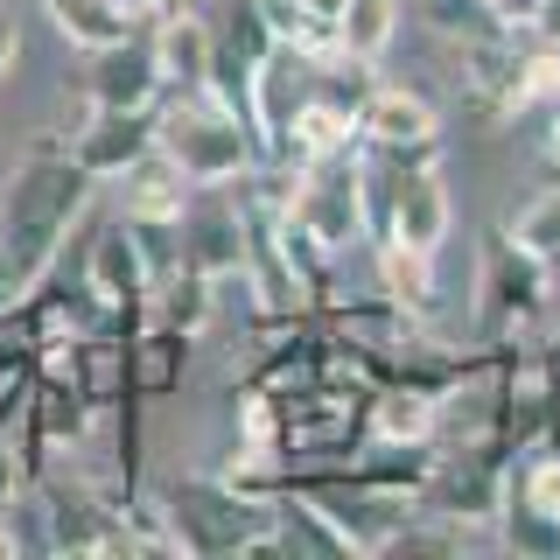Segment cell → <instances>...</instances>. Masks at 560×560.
I'll list each match as a JSON object with an SVG mask.
<instances>
[{
	"instance_id": "cell-19",
	"label": "cell",
	"mask_w": 560,
	"mask_h": 560,
	"mask_svg": "<svg viewBox=\"0 0 560 560\" xmlns=\"http://www.w3.org/2000/svg\"><path fill=\"white\" fill-rule=\"evenodd\" d=\"M393 28H399V0H350L337 28V57L378 70V57L393 49Z\"/></svg>"
},
{
	"instance_id": "cell-9",
	"label": "cell",
	"mask_w": 560,
	"mask_h": 560,
	"mask_svg": "<svg viewBox=\"0 0 560 560\" xmlns=\"http://www.w3.org/2000/svg\"><path fill=\"white\" fill-rule=\"evenodd\" d=\"M238 210H245V267H238V280L253 288L259 323H273V315H308L302 288H294V273H288V253H280V203L273 197H238Z\"/></svg>"
},
{
	"instance_id": "cell-1",
	"label": "cell",
	"mask_w": 560,
	"mask_h": 560,
	"mask_svg": "<svg viewBox=\"0 0 560 560\" xmlns=\"http://www.w3.org/2000/svg\"><path fill=\"white\" fill-rule=\"evenodd\" d=\"M92 189H98V175H84L78 154H70L57 133H43L22 154L8 197H0V253H8L28 280H43L57 267L63 238L92 218Z\"/></svg>"
},
{
	"instance_id": "cell-8",
	"label": "cell",
	"mask_w": 560,
	"mask_h": 560,
	"mask_svg": "<svg viewBox=\"0 0 560 560\" xmlns=\"http://www.w3.org/2000/svg\"><path fill=\"white\" fill-rule=\"evenodd\" d=\"M92 70H84V98L92 105H113V113H148V105H162V57H154V35L148 28H127L119 43L105 49H84Z\"/></svg>"
},
{
	"instance_id": "cell-13",
	"label": "cell",
	"mask_w": 560,
	"mask_h": 560,
	"mask_svg": "<svg viewBox=\"0 0 560 560\" xmlns=\"http://www.w3.org/2000/svg\"><path fill=\"white\" fill-rule=\"evenodd\" d=\"M84 288L105 302V315L148 308L154 267H148V253H140V238H133L127 218H119V224H98V232L84 238Z\"/></svg>"
},
{
	"instance_id": "cell-27",
	"label": "cell",
	"mask_w": 560,
	"mask_h": 560,
	"mask_svg": "<svg viewBox=\"0 0 560 560\" xmlns=\"http://www.w3.org/2000/svg\"><path fill=\"white\" fill-rule=\"evenodd\" d=\"M294 8H302V14H315L323 28H343V8H350V0H294Z\"/></svg>"
},
{
	"instance_id": "cell-22",
	"label": "cell",
	"mask_w": 560,
	"mask_h": 560,
	"mask_svg": "<svg viewBox=\"0 0 560 560\" xmlns=\"http://www.w3.org/2000/svg\"><path fill=\"white\" fill-rule=\"evenodd\" d=\"M504 232H512V238L525 245V253H533L539 267H547V280H553V288H560V189H539V197L525 203L518 218L504 224Z\"/></svg>"
},
{
	"instance_id": "cell-4",
	"label": "cell",
	"mask_w": 560,
	"mask_h": 560,
	"mask_svg": "<svg viewBox=\"0 0 560 560\" xmlns=\"http://www.w3.org/2000/svg\"><path fill=\"white\" fill-rule=\"evenodd\" d=\"M553 302V280L512 232H483L477 245V302H469V323H477V343H512L539 323V308Z\"/></svg>"
},
{
	"instance_id": "cell-21",
	"label": "cell",
	"mask_w": 560,
	"mask_h": 560,
	"mask_svg": "<svg viewBox=\"0 0 560 560\" xmlns=\"http://www.w3.org/2000/svg\"><path fill=\"white\" fill-rule=\"evenodd\" d=\"M498 539H504V553H560V518H553V512H539L533 498H518V490L504 483Z\"/></svg>"
},
{
	"instance_id": "cell-10",
	"label": "cell",
	"mask_w": 560,
	"mask_h": 560,
	"mask_svg": "<svg viewBox=\"0 0 560 560\" xmlns=\"http://www.w3.org/2000/svg\"><path fill=\"white\" fill-rule=\"evenodd\" d=\"M358 127H364V148H385L399 154V162H434L442 154V119H434V105L407 92V84H372L358 105Z\"/></svg>"
},
{
	"instance_id": "cell-26",
	"label": "cell",
	"mask_w": 560,
	"mask_h": 560,
	"mask_svg": "<svg viewBox=\"0 0 560 560\" xmlns=\"http://www.w3.org/2000/svg\"><path fill=\"white\" fill-rule=\"evenodd\" d=\"M525 35H533V43H547V49H560V0H539V14L525 22Z\"/></svg>"
},
{
	"instance_id": "cell-7",
	"label": "cell",
	"mask_w": 560,
	"mask_h": 560,
	"mask_svg": "<svg viewBox=\"0 0 560 560\" xmlns=\"http://www.w3.org/2000/svg\"><path fill=\"white\" fill-rule=\"evenodd\" d=\"M294 224H308L329 253L364 238V189H358V154H337V162H308L294 168L288 197H273Z\"/></svg>"
},
{
	"instance_id": "cell-16",
	"label": "cell",
	"mask_w": 560,
	"mask_h": 560,
	"mask_svg": "<svg viewBox=\"0 0 560 560\" xmlns=\"http://www.w3.org/2000/svg\"><path fill=\"white\" fill-rule=\"evenodd\" d=\"M210 308H218V280L197 273L183 253H175L168 267L154 273V288H148V315H154V323H168V329H183V337H203Z\"/></svg>"
},
{
	"instance_id": "cell-29",
	"label": "cell",
	"mask_w": 560,
	"mask_h": 560,
	"mask_svg": "<svg viewBox=\"0 0 560 560\" xmlns=\"http://www.w3.org/2000/svg\"><path fill=\"white\" fill-rule=\"evenodd\" d=\"M0 553H14V533H8V518H0Z\"/></svg>"
},
{
	"instance_id": "cell-25",
	"label": "cell",
	"mask_w": 560,
	"mask_h": 560,
	"mask_svg": "<svg viewBox=\"0 0 560 560\" xmlns=\"http://www.w3.org/2000/svg\"><path fill=\"white\" fill-rule=\"evenodd\" d=\"M14 57H22V14H14V8H0V84H8Z\"/></svg>"
},
{
	"instance_id": "cell-17",
	"label": "cell",
	"mask_w": 560,
	"mask_h": 560,
	"mask_svg": "<svg viewBox=\"0 0 560 560\" xmlns=\"http://www.w3.org/2000/svg\"><path fill=\"white\" fill-rule=\"evenodd\" d=\"M119 183H127V218H148V224H183L189 197H197V183H189L162 148H154L148 162H133Z\"/></svg>"
},
{
	"instance_id": "cell-2",
	"label": "cell",
	"mask_w": 560,
	"mask_h": 560,
	"mask_svg": "<svg viewBox=\"0 0 560 560\" xmlns=\"http://www.w3.org/2000/svg\"><path fill=\"white\" fill-rule=\"evenodd\" d=\"M162 518L175 553H280L273 539V490L238 477H175L162 490Z\"/></svg>"
},
{
	"instance_id": "cell-14",
	"label": "cell",
	"mask_w": 560,
	"mask_h": 560,
	"mask_svg": "<svg viewBox=\"0 0 560 560\" xmlns=\"http://www.w3.org/2000/svg\"><path fill=\"white\" fill-rule=\"evenodd\" d=\"M455 232V197L442 183V168L434 162H413L407 183H399V203H393V224H385V238L413 245V253H442Z\"/></svg>"
},
{
	"instance_id": "cell-24",
	"label": "cell",
	"mask_w": 560,
	"mask_h": 560,
	"mask_svg": "<svg viewBox=\"0 0 560 560\" xmlns=\"http://www.w3.org/2000/svg\"><path fill=\"white\" fill-rule=\"evenodd\" d=\"M28 288H35V280H28L22 267H14L8 253H0V323H8V315L22 308V294H28Z\"/></svg>"
},
{
	"instance_id": "cell-3",
	"label": "cell",
	"mask_w": 560,
	"mask_h": 560,
	"mask_svg": "<svg viewBox=\"0 0 560 560\" xmlns=\"http://www.w3.org/2000/svg\"><path fill=\"white\" fill-rule=\"evenodd\" d=\"M154 119H162L154 148H162L197 189H232V183H253V175L267 168L259 162V140L245 133L210 92H162Z\"/></svg>"
},
{
	"instance_id": "cell-20",
	"label": "cell",
	"mask_w": 560,
	"mask_h": 560,
	"mask_svg": "<svg viewBox=\"0 0 560 560\" xmlns=\"http://www.w3.org/2000/svg\"><path fill=\"white\" fill-rule=\"evenodd\" d=\"M43 14L57 22L78 49H105V43H119L133 22L113 8V0H43Z\"/></svg>"
},
{
	"instance_id": "cell-28",
	"label": "cell",
	"mask_w": 560,
	"mask_h": 560,
	"mask_svg": "<svg viewBox=\"0 0 560 560\" xmlns=\"http://www.w3.org/2000/svg\"><path fill=\"white\" fill-rule=\"evenodd\" d=\"M113 8H119V14H127V22H154V14H162V8H168V0H113Z\"/></svg>"
},
{
	"instance_id": "cell-5",
	"label": "cell",
	"mask_w": 560,
	"mask_h": 560,
	"mask_svg": "<svg viewBox=\"0 0 560 560\" xmlns=\"http://www.w3.org/2000/svg\"><path fill=\"white\" fill-rule=\"evenodd\" d=\"M273 28H267V0H238L224 22H210V70H203V92L238 119L245 133L259 140V92H267V70H273ZM267 162V148H259Z\"/></svg>"
},
{
	"instance_id": "cell-12",
	"label": "cell",
	"mask_w": 560,
	"mask_h": 560,
	"mask_svg": "<svg viewBox=\"0 0 560 560\" xmlns=\"http://www.w3.org/2000/svg\"><path fill=\"white\" fill-rule=\"evenodd\" d=\"M175 253L210 280H238V267H245V210L224 197V189H197L189 210H183V224H175Z\"/></svg>"
},
{
	"instance_id": "cell-6",
	"label": "cell",
	"mask_w": 560,
	"mask_h": 560,
	"mask_svg": "<svg viewBox=\"0 0 560 560\" xmlns=\"http://www.w3.org/2000/svg\"><path fill=\"white\" fill-rule=\"evenodd\" d=\"M455 70H463V98L483 113V127H518L533 119V84H525V43L512 28H490L455 43Z\"/></svg>"
},
{
	"instance_id": "cell-15",
	"label": "cell",
	"mask_w": 560,
	"mask_h": 560,
	"mask_svg": "<svg viewBox=\"0 0 560 560\" xmlns=\"http://www.w3.org/2000/svg\"><path fill=\"white\" fill-rule=\"evenodd\" d=\"M154 57H162V84L168 92H203L210 70V22L197 8H162L154 14Z\"/></svg>"
},
{
	"instance_id": "cell-18",
	"label": "cell",
	"mask_w": 560,
	"mask_h": 560,
	"mask_svg": "<svg viewBox=\"0 0 560 560\" xmlns=\"http://www.w3.org/2000/svg\"><path fill=\"white\" fill-rule=\"evenodd\" d=\"M372 253H378V294L428 323L434 302H442V288H434V253H413V245H399V238H372Z\"/></svg>"
},
{
	"instance_id": "cell-11",
	"label": "cell",
	"mask_w": 560,
	"mask_h": 560,
	"mask_svg": "<svg viewBox=\"0 0 560 560\" xmlns=\"http://www.w3.org/2000/svg\"><path fill=\"white\" fill-rule=\"evenodd\" d=\"M154 133H162L154 105H148V113H113V105H92V113L63 133V148L78 154L84 175H98V183L113 175V183H119L133 162H148V154H154Z\"/></svg>"
},
{
	"instance_id": "cell-23",
	"label": "cell",
	"mask_w": 560,
	"mask_h": 560,
	"mask_svg": "<svg viewBox=\"0 0 560 560\" xmlns=\"http://www.w3.org/2000/svg\"><path fill=\"white\" fill-rule=\"evenodd\" d=\"M420 14H428V28L448 35V43H469V35H490V28H498L477 0H420Z\"/></svg>"
},
{
	"instance_id": "cell-30",
	"label": "cell",
	"mask_w": 560,
	"mask_h": 560,
	"mask_svg": "<svg viewBox=\"0 0 560 560\" xmlns=\"http://www.w3.org/2000/svg\"><path fill=\"white\" fill-rule=\"evenodd\" d=\"M477 8H483V14H490V22H498V0H477Z\"/></svg>"
}]
</instances>
